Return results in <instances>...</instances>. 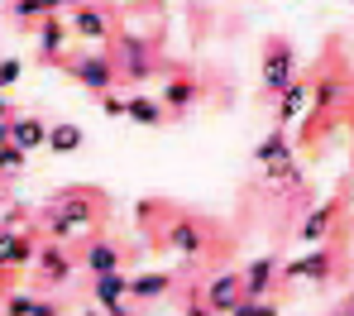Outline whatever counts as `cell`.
Wrapping results in <instances>:
<instances>
[{
  "label": "cell",
  "mask_w": 354,
  "mask_h": 316,
  "mask_svg": "<svg viewBox=\"0 0 354 316\" xmlns=\"http://www.w3.org/2000/svg\"><path fill=\"white\" fill-rule=\"evenodd\" d=\"M292 67H297L292 48H288V44H273V48H268V58H263V91L283 96V91H288V86L297 82V77H292Z\"/></svg>",
  "instance_id": "1"
},
{
  "label": "cell",
  "mask_w": 354,
  "mask_h": 316,
  "mask_svg": "<svg viewBox=\"0 0 354 316\" xmlns=\"http://www.w3.org/2000/svg\"><path fill=\"white\" fill-rule=\"evenodd\" d=\"M206 297H211V312H235L239 302H244V283H239V273H216L211 288H206Z\"/></svg>",
  "instance_id": "2"
},
{
  "label": "cell",
  "mask_w": 354,
  "mask_h": 316,
  "mask_svg": "<svg viewBox=\"0 0 354 316\" xmlns=\"http://www.w3.org/2000/svg\"><path fill=\"white\" fill-rule=\"evenodd\" d=\"M273 273H278V259H268V254H263V259H254V263L244 268V278H239V283H244V297H249V302H259V297L268 292Z\"/></svg>",
  "instance_id": "3"
},
{
  "label": "cell",
  "mask_w": 354,
  "mask_h": 316,
  "mask_svg": "<svg viewBox=\"0 0 354 316\" xmlns=\"http://www.w3.org/2000/svg\"><path fill=\"white\" fill-rule=\"evenodd\" d=\"M86 221H91V206H86L82 196H72V201L62 206L58 216H53V235H58V240H67V235L86 230Z\"/></svg>",
  "instance_id": "4"
},
{
  "label": "cell",
  "mask_w": 354,
  "mask_h": 316,
  "mask_svg": "<svg viewBox=\"0 0 354 316\" xmlns=\"http://www.w3.org/2000/svg\"><path fill=\"white\" fill-rule=\"evenodd\" d=\"M10 144H19L24 154H34V149H44V144H48V125H44V120H34V115L10 120Z\"/></svg>",
  "instance_id": "5"
},
{
  "label": "cell",
  "mask_w": 354,
  "mask_h": 316,
  "mask_svg": "<svg viewBox=\"0 0 354 316\" xmlns=\"http://www.w3.org/2000/svg\"><path fill=\"white\" fill-rule=\"evenodd\" d=\"M72 72H77V82H82V86H91V91H106V86H111V77H115V67L106 63L101 53H96V58H82Z\"/></svg>",
  "instance_id": "6"
},
{
  "label": "cell",
  "mask_w": 354,
  "mask_h": 316,
  "mask_svg": "<svg viewBox=\"0 0 354 316\" xmlns=\"http://www.w3.org/2000/svg\"><path fill=\"white\" fill-rule=\"evenodd\" d=\"M326 268H330V254L316 250V254H306V259H288L283 278H288V283H306V278H321Z\"/></svg>",
  "instance_id": "7"
},
{
  "label": "cell",
  "mask_w": 354,
  "mask_h": 316,
  "mask_svg": "<svg viewBox=\"0 0 354 316\" xmlns=\"http://www.w3.org/2000/svg\"><path fill=\"white\" fill-rule=\"evenodd\" d=\"M254 158L263 163V168H278V163H292V149H288V139H283V129H273L259 149H254Z\"/></svg>",
  "instance_id": "8"
},
{
  "label": "cell",
  "mask_w": 354,
  "mask_h": 316,
  "mask_svg": "<svg viewBox=\"0 0 354 316\" xmlns=\"http://www.w3.org/2000/svg\"><path fill=\"white\" fill-rule=\"evenodd\" d=\"M29 259H34V245H29L24 235L0 230V268H10V263H29Z\"/></svg>",
  "instance_id": "9"
},
{
  "label": "cell",
  "mask_w": 354,
  "mask_h": 316,
  "mask_svg": "<svg viewBox=\"0 0 354 316\" xmlns=\"http://www.w3.org/2000/svg\"><path fill=\"white\" fill-rule=\"evenodd\" d=\"M301 106H306V82H292V86H288V91L278 96V120H273V125H278V129H283V125H292Z\"/></svg>",
  "instance_id": "10"
},
{
  "label": "cell",
  "mask_w": 354,
  "mask_h": 316,
  "mask_svg": "<svg viewBox=\"0 0 354 316\" xmlns=\"http://www.w3.org/2000/svg\"><path fill=\"white\" fill-rule=\"evenodd\" d=\"M326 230H330V206H316V211L301 221L297 240H301V245H321V240H326Z\"/></svg>",
  "instance_id": "11"
},
{
  "label": "cell",
  "mask_w": 354,
  "mask_h": 316,
  "mask_svg": "<svg viewBox=\"0 0 354 316\" xmlns=\"http://www.w3.org/2000/svg\"><path fill=\"white\" fill-rule=\"evenodd\" d=\"M96 297H101V307H115L120 297L129 292V278H120V273H96Z\"/></svg>",
  "instance_id": "12"
},
{
  "label": "cell",
  "mask_w": 354,
  "mask_h": 316,
  "mask_svg": "<svg viewBox=\"0 0 354 316\" xmlns=\"http://www.w3.org/2000/svg\"><path fill=\"white\" fill-rule=\"evenodd\" d=\"M72 29H77L82 39H91V44H106V19H101L96 10H86V5L72 15Z\"/></svg>",
  "instance_id": "13"
},
{
  "label": "cell",
  "mask_w": 354,
  "mask_h": 316,
  "mask_svg": "<svg viewBox=\"0 0 354 316\" xmlns=\"http://www.w3.org/2000/svg\"><path fill=\"white\" fill-rule=\"evenodd\" d=\"M168 245H173L177 254H196L201 250V230H196L192 221H177L173 230H168Z\"/></svg>",
  "instance_id": "14"
},
{
  "label": "cell",
  "mask_w": 354,
  "mask_h": 316,
  "mask_svg": "<svg viewBox=\"0 0 354 316\" xmlns=\"http://www.w3.org/2000/svg\"><path fill=\"white\" fill-rule=\"evenodd\" d=\"M124 115H129L134 125H158V120H163L158 101H149V96H134V101H124Z\"/></svg>",
  "instance_id": "15"
},
{
  "label": "cell",
  "mask_w": 354,
  "mask_h": 316,
  "mask_svg": "<svg viewBox=\"0 0 354 316\" xmlns=\"http://www.w3.org/2000/svg\"><path fill=\"white\" fill-rule=\"evenodd\" d=\"M173 288V278L168 273H144V278H129V297H158V292H168Z\"/></svg>",
  "instance_id": "16"
},
{
  "label": "cell",
  "mask_w": 354,
  "mask_h": 316,
  "mask_svg": "<svg viewBox=\"0 0 354 316\" xmlns=\"http://www.w3.org/2000/svg\"><path fill=\"white\" fill-rule=\"evenodd\" d=\"M86 268H91V273H120L115 245H91V250H86Z\"/></svg>",
  "instance_id": "17"
},
{
  "label": "cell",
  "mask_w": 354,
  "mask_h": 316,
  "mask_svg": "<svg viewBox=\"0 0 354 316\" xmlns=\"http://www.w3.org/2000/svg\"><path fill=\"white\" fill-rule=\"evenodd\" d=\"M48 149H53V154H72V149H82V129L67 125V120L53 125V129H48Z\"/></svg>",
  "instance_id": "18"
},
{
  "label": "cell",
  "mask_w": 354,
  "mask_h": 316,
  "mask_svg": "<svg viewBox=\"0 0 354 316\" xmlns=\"http://www.w3.org/2000/svg\"><path fill=\"white\" fill-rule=\"evenodd\" d=\"M44 278H48V283H67V278H72V263H67V254L44 250Z\"/></svg>",
  "instance_id": "19"
},
{
  "label": "cell",
  "mask_w": 354,
  "mask_h": 316,
  "mask_svg": "<svg viewBox=\"0 0 354 316\" xmlns=\"http://www.w3.org/2000/svg\"><path fill=\"white\" fill-rule=\"evenodd\" d=\"M62 39H67L62 19H48V24H44V34H39V48H44V53H58V48H62Z\"/></svg>",
  "instance_id": "20"
},
{
  "label": "cell",
  "mask_w": 354,
  "mask_h": 316,
  "mask_svg": "<svg viewBox=\"0 0 354 316\" xmlns=\"http://www.w3.org/2000/svg\"><path fill=\"white\" fill-rule=\"evenodd\" d=\"M24 158H29V154H24L19 144H0V173H19Z\"/></svg>",
  "instance_id": "21"
},
{
  "label": "cell",
  "mask_w": 354,
  "mask_h": 316,
  "mask_svg": "<svg viewBox=\"0 0 354 316\" xmlns=\"http://www.w3.org/2000/svg\"><path fill=\"white\" fill-rule=\"evenodd\" d=\"M192 96H196V86H187V82H168V86H163V101H168V106H187Z\"/></svg>",
  "instance_id": "22"
},
{
  "label": "cell",
  "mask_w": 354,
  "mask_h": 316,
  "mask_svg": "<svg viewBox=\"0 0 354 316\" xmlns=\"http://www.w3.org/2000/svg\"><path fill=\"white\" fill-rule=\"evenodd\" d=\"M15 15L19 19H39V15H53V10H48V0H15Z\"/></svg>",
  "instance_id": "23"
},
{
  "label": "cell",
  "mask_w": 354,
  "mask_h": 316,
  "mask_svg": "<svg viewBox=\"0 0 354 316\" xmlns=\"http://www.w3.org/2000/svg\"><path fill=\"white\" fill-rule=\"evenodd\" d=\"M19 77H24V63H19V58H5V63H0V91L15 86Z\"/></svg>",
  "instance_id": "24"
},
{
  "label": "cell",
  "mask_w": 354,
  "mask_h": 316,
  "mask_svg": "<svg viewBox=\"0 0 354 316\" xmlns=\"http://www.w3.org/2000/svg\"><path fill=\"white\" fill-rule=\"evenodd\" d=\"M101 106H106V115H124V101H115V96H106Z\"/></svg>",
  "instance_id": "25"
},
{
  "label": "cell",
  "mask_w": 354,
  "mask_h": 316,
  "mask_svg": "<svg viewBox=\"0 0 354 316\" xmlns=\"http://www.w3.org/2000/svg\"><path fill=\"white\" fill-rule=\"evenodd\" d=\"M29 316H58V307H53V302H34V312Z\"/></svg>",
  "instance_id": "26"
},
{
  "label": "cell",
  "mask_w": 354,
  "mask_h": 316,
  "mask_svg": "<svg viewBox=\"0 0 354 316\" xmlns=\"http://www.w3.org/2000/svg\"><path fill=\"white\" fill-rule=\"evenodd\" d=\"M254 316H278V307L273 302H254Z\"/></svg>",
  "instance_id": "27"
},
{
  "label": "cell",
  "mask_w": 354,
  "mask_h": 316,
  "mask_svg": "<svg viewBox=\"0 0 354 316\" xmlns=\"http://www.w3.org/2000/svg\"><path fill=\"white\" fill-rule=\"evenodd\" d=\"M187 316H216V312H211L206 302H192V307H187Z\"/></svg>",
  "instance_id": "28"
},
{
  "label": "cell",
  "mask_w": 354,
  "mask_h": 316,
  "mask_svg": "<svg viewBox=\"0 0 354 316\" xmlns=\"http://www.w3.org/2000/svg\"><path fill=\"white\" fill-rule=\"evenodd\" d=\"M225 316H254V302H249V297H244V302H239L235 312H225Z\"/></svg>",
  "instance_id": "29"
},
{
  "label": "cell",
  "mask_w": 354,
  "mask_h": 316,
  "mask_svg": "<svg viewBox=\"0 0 354 316\" xmlns=\"http://www.w3.org/2000/svg\"><path fill=\"white\" fill-rule=\"evenodd\" d=\"M0 144H10V120H0Z\"/></svg>",
  "instance_id": "30"
},
{
  "label": "cell",
  "mask_w": 354,
  "mask_h": 316,
  "mask_svg": "<svg viewBox=\"0 0 354 316\" xmlns=\"http://www.w3.org/2000/svg\"><path fill=\"white\" fill-rule=\"evenodd\" d=\"M62 5H82V0H48V10H62Z\"/></svg>",
  "instance_id": "31"
},
{
  "label": "cell",
  "mask_w": 354,
  "mask_h": 316,
  "mask_svg": "<svg viewBox=\"0 0 354 316\" xmlns=\"http://www.w3.org/2000/svg\"><path fill=\"white\" fill-rule=\"evenodd\" d=\"M5 115H10V106H5V91H0V120H5Z\"/></svg>",
  "instance_id": "32"
},
{
  "label": "cell",
  "mask_w": 354,
  "mask_h": 316,
  "mask_svg": "<svg viewBox=\"0 0 354 316\" xmlns=\"http://www.w3.org/2000/svg\"><path fill=\"white\" fill-rule=\"evenodd\" d=\"M82 316H101V312H82Z\"/></svg>",
  "instance_id": "33"
}]
</instances>
